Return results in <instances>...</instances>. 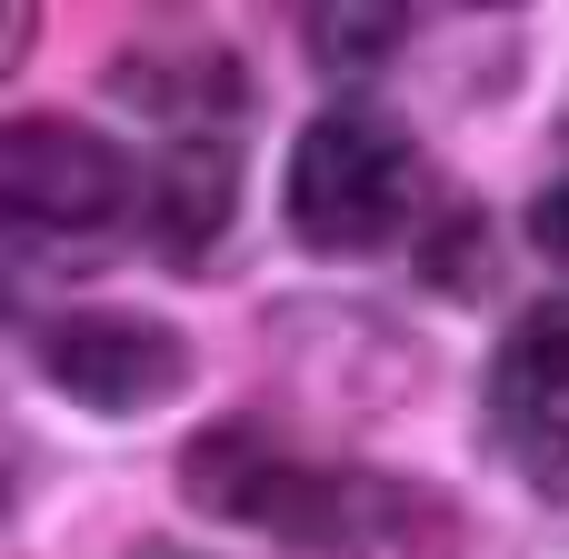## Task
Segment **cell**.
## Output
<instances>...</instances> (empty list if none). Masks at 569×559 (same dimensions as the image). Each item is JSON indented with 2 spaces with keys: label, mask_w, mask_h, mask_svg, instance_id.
I'll list each match as a JSON object with an SVG mask.
<instances>
[{
  "label": "cell",
  "mask_w": 569,
  "mask_h": 559,
  "mask_svg": "<svg viewBox=\"0 0 569 559\" xmlns=\"http://www.w3.org/2000/svg\"><path fill=\"white\" fill-rule=\"evenodd\" d=\"M190 510L230 520V530H270L290 550L320 559H410V530L440 540V500L400 490V480H360V470H320L310 450H290L260 420H220L190 440L180 460Z\"/></svg>",
  "instance_id": "1"
},
{
  "label": "cell",
  "mask_w": 569,
  "mask_h": 559,
  "mask_svg": "<svg viewBox=\"0 0 569 559\" xmlns=\"http://www.w3.org/2000/svg\"><path fill=\"white\" fill-rule=\"evenodd\" d=\"M400 30H410L400 10H320V20H310V50H320V60H390Z\"/></svg>",
  "instance_id": "7"
},
{
  "label": "cell",
  "mask_w": 569,
  "mask_h": 559,
  "mask_svg": "<svg viewBox=\"0 0 569 559\" xmlns=\"http://www.w3.org/2000/svg\"><path fill=\"white\" fill-rule=\"evenodd\" d=\"M140 559H200V550H140Z\"/></svg>",
  "instance_id": "9"
},
{
  "label": "cell",
  "mask_w": 569,
  "mask_h": 559,
  "mask_svg": "<svg viewBox=\"0 0 569 559\" xmlns=\"http://www.w3.org/2000/svg\"><path fill=\"white\" fill-rule=\"evenodd\" d=\"M490 420L500 440L540 470V480H569V320L540 310L500 340L490 360Z\"/></svg>",
  "instance_id": "5"
},
{
  "label": "cell",
  "mask_w": 569,
  "mask_h": 559,
  "mask_svg": "<svg viewBox=\"0 0 569 559\" xmlns=\"http://www.w3.org/2000/svg\"><path fill=\"white\" fill-rule=\"evenodd\" d=\"M40 380L100 420H140L190 390V340L150 310H70L40 330Z\"/></svg>",
  "instance_id": "3"
},
{
  "label": "cell",
  "mask_w": 569,
  "mask_h": 559,
  "mask_svg": "<svg viewBox=\"0 0 569 559\" xmlns=\"http://www.w3.org/2000/svg\"><path fill=\"white\" fill-rule=\"evenodd\" d=\"M0 200L30 230H100L130 200V160H120L110 130H80V120H40L30 110V120L0 130Z\"/></svg>",
  "instance_id": "4"
},
{
  "label": "cell",
  "mask_w": 569,
  "mask_h": 559,
  "mask_svg": "<svg viewBox=\"0 0 569 559\" xmlns=\"http://www.w3.org/2000/svg\"><path fill=\"white\" fill-rule=\"evenodd\" d=\"M530 240H540L550 260H569V170L540 190V200H530Z\"/></svg>",
  "instance_id": "8"
},
{
  "label": "cell",
  "mask_w": 569,
  "mask_h": 559,
  "mask_svg": "<svg viewBox=\"0 0 569 559\" xmlns=\"http://www.w3.org/2000/svg\"><path fill=\"white\" fill-rule=\"evenodd\" d=\"M410 130L380 100H330L300 140H290V230L310 250H380L410 220Z\"/></svg>",
  "instance_id": "2"
},
{
  "label": "cell",
  "mask_w": 569,
  "mask_h": 559,
  "mask_svg": "<svg viewBox=\"0 0 569 559\" xmlns=\"http://www.w3.org/2000/svg\"><path fill=\"white\" fill-rule=\"evenodd\" d=\"M230 220H240V140H230V130L170 140L160 170H150V250L180 260V270H200Z\"/></svg>",
  "instance_id": "6"
}]
</instances>
